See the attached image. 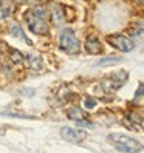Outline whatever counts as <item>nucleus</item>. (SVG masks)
I'll return each instance as SVG.
<instances>
[{
	"instance_id": "f257e3e1",
	"label": "nucleus",
	"mask_w": 144,
	"mask_h": 153,
	"mask_svg": "<svg viewBox=\"0 0 144 153\" xmlns=\"http://www.w3.org/2000/svg\"><path fill=\"white\" fill-rule=\"evenodd\" d=\"M109 141L115 146L116 150L122 152V153H137L141 149V144L137 139H133L130 136H125V134H121V133L109 134Z\"/></svg>"
},
{
	"instance_id": "f03ea898",
	"label": "nucleus",
	"mask_w": 144,
	"mask_h": 153,
	"mask_svg": "<svg viewBox=\"0 0 144 153\" xmlns=\"http://www.w3.org/2000/svg\"><path fill=\"white\" fill-rule=\"evenodd\" d=\"M59 47L62 51L65 53H70V54H76L81 48V43H79V39L76 37V34L73 30H62L60 36H59Z\"/></svg>"
},
{
	"instance_id": "7ed1b4c3",
	"label": "nucleus",
	"mask_w": 144,
	"mask_h": 153,
	"mask_svg": "<svg viewBox=\"0 0 144 153\" xmlns=\"http://www.w3.org/2000/svg\"><path fill=\"white\" fill-rule=\"evenodd\" d=\"M23 17H25V22L28 23V28L31 30V33L37 34V36H47V34H50V26H48L47 20L42 19V17H39V16H36L33 13V10L26 11Z\"/></svg>"
},
{
	"instance_id": "20e7f679",
	"label": "nucleus",
	"mask_w": 144,
	"mask_h": 153,
	"mask_svg": "<svg viewBox=\"0 0 144 153\" xmlns=\"http://www.w3.org/2000/svg\"><path fill=\"white\" fill-rule=\"evenodd\" d=\"M127 77H129L127 71H118V73H115L110 79L104 80L101 84V88L107 93H113V91H116V90H119L122 87V84L127 80Z\"/></svg>"
},
{
	"instance_id": "39448f33",
	"label": "nucleus",
	"mask_w": 144,
	"mask_h": 153,
	"mask_svg": "<svg viewBox=\"0 0 144 153\" xmlns=\"http://www.w3.org/2000/svg\"><path fill=\"white\" fill-rule=\"evenodd\" d=\"M107 42H109L113 48L124 51V53H130L135 48V42L129 39L127 36L122 34H116V36H107Z\"/></svg>"
},
{
	"instance_id": "423d86ee",
	"label": "nucleus",
	"mask_w": 144,
	"mask_h": 153,
	"mask_svg": "<svg viewBox=\"0 0 144 153\" xmlns=\"http://www.w3.org/2000/svg\"><path fill=\"white\" fill-rule=\"evenodd\" d=\"M60 136L68 142H81L87 138V131L85 130H79V128H71V127H62L60 130Z\"/></svg>"
},
{
	"instance_id": "0eeeda50",
	"label": "nucleus",
	"mask_w": 144,
	"mask_h": 153,
	"mask_svg": "<svg viewBox=\"0 0 144 153\" xmlns=\"http://www.w3.org/2000/svg\"><path fill=\"white\" fill-rule=\"evenodd\" d=\"M85 51L88 53V54H101L102 53V45H101L99 39L88 37L85 40Z\"/></svg>"
},
{
	"instance_id": "6e6552de",
	"label": "nucleus",
	"mask_w": 144,
	"mask_h": 153,
	"mask_svg": "<svg viewBox=\"0 0 144 153\" xmlns=\"http://www.w3.org/2000/svg\"><path fill=\"white\" fill-rule=\"evenodd\" d=\"M10 31H11V34L13 36H16V37H19V39H22V40H25L28 45H31V40H28L25 37V33H23V30H22V26L19 25V23H16V22H13L11 25H10Z\"/></svg>"
},
{
	"instance_id": "1a4fd4ad",
	"label": "nucleus",
	"mask_w": 144,
	"mask_h": 153,
	"mask_svg": "<svg viewBox=\"0 0 144 153\" xmlns=\"http://www.w3.org/2000/svg\"><path fill=\"white\" fill-rule=\"evenodd\" d=\"M67 114H68V118H70V119H73L75 122H79V121L87 119L85 113H84L82 110H81V108H78V107H75V108H70Z\"/></svg>"
},
{
	"instance_id": "9d476101",
	"label": "nucleus",
	"mask_w": 144,
	"mask_h": 153,
	"mask_svg": "<svg viewBox=\"0 0 144 153\" xmlns=\"http://www.w3.org/2000/svg\"><path fill=\"white\" fill-rule=\"evenodd\" d=\"M28 65L33 68V70H42V59L40 56H36V54H26L25 56Z\"/></svg>"
},
{
	"instance_id": "9b49d317",
	"label": "nucleus",
	"mask_w": 144,
	"mask_h": 153,
	"mask_svg": "<svg viewBox=\"0 0 144 153\" xmlns=\"http://www.w3.org/2000/svg\"><path fill=\"white\" fill-rule=\"evenodd\" d=\"M51 17H53V22L56 25H60L64 22V14H62V6L59 5H53V10H51Z\"/></svg>"
},
{
	"instance_id": "f8f14e48",
	"label": "nucleus",
	"mask_w": 144,
	"mask_h": 153,
	"mask_svg": "<svg viewBox=\"0 0 144 153\" xmlns=\"http://www.w3.org/2000/svg\"><path fill=\"white\" fill-rule=\"evenodd\" d=\"M122 59L118 57V56H112V57H105V59H101V60H98L96 62V67H112V65H116V64H119Z\"/></svg>"
},
{
	"instance_id": "ddd939ff",
	"label": "nucleus",
	"mask_w": 144,
	"mask_h": 153,
	"mask_svg": "<svg viewBox=\"0 0 144 153\" xmlns=\"http://www.w3.org/2000/svg\"><path fill=\"white\" fill-rule=\"evenodd\" d=\"M10 57H11V62H14V64H22V62H25V56L17 50H10Z\"/></svg>"
},
{
	"instance_id": "4468645a",
	"label": "nucleus",
	"mask_w": 144,
	"mask_h": 153,
	"mask_svg": "<svg viewBox=\"0 0 144 153\" xmlns=\"http://www.w3.org/2000/svg\"><path fill=\"white\" fill-rule=\"evenodd\" d=\"M96 104H98V102L95 101L93 97H87L85 101H84V107H85L87 110H92V108H95V107H96Z\"/></svg>"
},
{
	"instance_id": "2eb2a0df",
	"label": "nucleus",
	"mask_w": 144,
	"mask_h": 153,
	"mask_svg": "<svg viewBox=\"0 0 144 153\" xmlns=\"http://www.w3.org/2000/svg\"><path fill=\"white\" fill-rule=\"evenodd\" d=\"M3 116H11V118H25V119H33V116H28V114H17V113H2Z\"/></svg>"
},
{
	"instance_id": "dca6fc26",
	"label": "nucleus",
	"mask_w": 144,
	"mask_h": 153,
	"mask_svg": "<svg viewBox=\"0 0 144 153\" xmlns=\"http://www.w3.org/2000/svg\"><path fill=\"white\" fill-rule=\"evenodd\" d=\"M143 91H144V87H143V84H140V87H138V91L135 93V97H143Z\"/></svg>"
},
{
	"instance_id": "f3484780",
	"label": "nucleus",
	"mask_w": 144,
	"mask_h": 153,
	"mask_svg": "<svg viewBox=\"0 0 144 153\" xmlns=\"http://www.w3.org/2000/svg\"><path fill=\"white\" fill-rule=\"evenodd\" d=\"M10 16V11L3 10V8H0V19H6V17Z\"/></svg>"
},
{
	"instance_id": "a211bd4d",
	"label": "nucleus",
	"mask_w": 144,
	"mask_h": 153,
	"mask_svg": "<svg viewBox=\"0 0 144 153\" xmlns=\"http://www.w3.org/2000/svg\"><path fill=\"white\" fill-rule=\"evenodd\" d=\"M23 93H25V94H33L34 91H33V90H23Z\"/></svg>"
},
{
	"instance_id": "6ab92c4d",
	"label": "nucleus",
	"mask_w": 144,
	"mask_h": 153,
	"mask_svg": "<svg viewBox=\"0 0 144 153\" xmlns=\"http://www.w3.org/2000/svg\"><path fill=\"white\" fill-rule=\"evenodd\" d=\"M13 2H17V3H26L28 0H13Z\"/></svg>"
},
{
	"instance_id": "aec40b11",
	"label": "nucleus",
	"mask_w": 144,
	"mask_h": 153,
	"mask_svg": "<svg viewBox=\"0 0 144 153\" xmlns=\"http://www.w3.org/2000/svg\"><path fill=\"white\" fill-rule=\"evenodd\" d=\"M0 67H2V60H0Z\"/></svg>"
}]
</instances>
